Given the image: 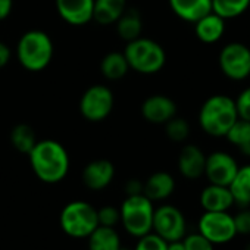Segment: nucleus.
<instances>
[{
    "mask_svg": "<svg viewBox=\"0 0 250 250\" xmlns=\"http://www.w3.org/2000/svg\"><path fill=\"white\" fill-rule=\"evenodd\" d=\"M235 159L227 152H212L206 156L205 174L210 184L228 187L238 171Z\"/></svg>",
    "mask_w": 250,
    "mask_h": 250,
    "instance_id": "11",
    "label": "nucleus"
},
{
    "mask_svg": "<svg viewBox=\"0 0 250 250\" xmlns=\"http://www.w3.org/2000/svg\"><path fill=\"white\" fill-rule=\"evenodd\" d=\"M17 58L25 69L33 72L43 71L53 58L50 36L40 30L27 31L18 42Z\"/></svg>",
    "mask_w": 250,
    "mask_h": 250,
    "instance_id": "3",
    "label": "nucleus"
},
{
    "mask_svg": "<svg viewBox=\"0 0 250 250\" xmlns=\"http://www.w3.org/2000/svg\"><path fill=\"white\" fill-rule=\"evenodd\" d=\"M11 56H12V52H11V47L5 43L0 42V69L5 68L9 61H11Z\"/></svg>",
    "mask_w": 250,
    "mask_h": 250,
    "instance_id": "35",
    "label": "nucleus"
},
{
    "mask_svg": "<svg viewBox=\"0 0 250 250\" xmlns=\"http://www.w3.org/2000/svg\"><path fill=\"white\" fill-rule=\"evenodd\" d=\"M165 133L172 142H184L190 136V125L184 118L175 115L165 124Z\"/></svg>",
    "mask_w": 250,
    "mask_h": 250,
    "instance_id": "28",
    "label": "nucleus"
},
{
    "mask_svg": "<svg viewBox=\"0 0 250 250\" xmlns=\"http://www.w3.org/2000/svg\"><path fill=\"white\" fill-rule=\"evenodd\" d=\"M14 8V0H0V21L6 20Z\"/></svg>",
    "mask_w": 250,
    "mask_h": 250,
    "instance_id": "36",
    "label": "nucleus"
},
{
    "mask_svg": "<svg viewBox=\"0 0 250 250\" xmlns=\"http://www.w3.org/2000/svg\"><path fill=\"white\" fill-rule=\"evenodd\" d=\"M125 193H127V196L143 194V183L139 180H130L125 184Z\"/></svg>",
    "mask_w": 250,
    "mask_h": 250,
    "instance_id": "34",
    "label": "nucleus"
},
{
    "mask_svg": "<svg viewBox=\"0 0 250 250\" xmlns=\"http://www.w3.org/2000/svg\"><path fill=\"white\" fill-rule=\"evenodd\" d=\"M97 221H99V225L115 228V225L121 221L119 209L115 206H110V205L97 209Z\"/></svg>",
    "mask_w": 250,
    "mask_h": 250,
    "instance_id": "30",
    "label": "nucleus"
},
{
    "mask_svg": "<svg viewBox=\"0 0 250 250\" xmlns=\"http://www.w3.org/2000/svg\"><path fill=\"white\" fill-rule=\"evenodd\" d=\"M167 250H186V247H184L183 240H178V241H169L167 246Z\"/></svg>",
    "mask_w": 250,
    "mask_h": 250,
    "instance_id": "37",
    "label": "nucleus"
},
{
    "mask_svg": "<svg viewBox=\"0 0 250 250\" xmlns=\"http://www.w3.org/2000/svg\"><path fill=\"white\" fill-rule=\"evenodd\" d=\"M87 250H119L121 237L113 227L99 225L88 237Z\"/></svg>",
    "mask_w": 250,
    "mask_h": 250,
    "instance_id": "23",
    "label": "nucleus"
},
{
    "mask_svg": "<svg viewBox=\"0 0 250 250\" xmlns=\"http://www.w3.org/2000/svg\"><path fill=\"white\" fill-rule=\"evenodd\" d=\"M196 37L206 44H213L221 40L225 33V20L210 12L194 22Z\"/></svg>",
    "mask_w": 250,
    "mask_h": 250,
    "instance_id": "19",
    "label": "nucleus"
},
{
    "mask_svg": "<svg viewBox=\"0 0 250 250\" xmlns=\"http://www.w3.org/2000/svg\"><path fill=\"white\" fill-rule=\"evenodd\" d=\"M225 139L243 155L250 158V121L238 118L225 134Z\"/></svg>",
    "mask_w": 250,
    "mask_h": 250,
    "instance_id": "25",
    "label": "nucleus"
},
{
    "mask_svg": "<svg viewBox=\"0 0 250 250\" xmlns=\"http://www.w3.org/2000/svg\"><path fill=\"white\" fill-rule=\"evenodd\" d=\"M30 165L39 180L47 184L62 181L69 169L66 149L56 140H39L28 153Z\"/></svg>",
    "mask_w": 250,
    "mask_h": 250,
    "instance_id": "1",
    "label": "nucleus"
},
{
    "mask_svg": "<svg viewBox=\"0 0 250 250\" xmlns=\"http://www.w3.org/2000/svg\"><path fill=\"white\" fill-rule=\"evenodd\" d=\"M115 24H116V31L119 37L127 43L142 37L143 21L137 9H125Z\"/></svg>",
    "mask_w": 250,
    "mask_h": 250,
    "instance_id": "21",
    "label": "nucleus"
},
{
    "mask_svg": "<svg viewBox=\"0 0 250 250\" xmlns=\"http://www.w3.org/2000/svg\"><path fill=\"white\" fill-rule=\"evenodd\" d=\"M219 68L222 74L234 81L250 77V49L238 42L225 44L219 52Z\"/></svg>",
    "mask_w": 250,
    "mask_h": 250,
    "instance_id": "7",
    "label": "nucleus"
},
{
    "mask_svg": "<svg viewBox=\"0 0 250 250\" xmlns=\"http://www.w3.org/2000/svg\"><path fill=\"white\" fill-rule=\"evenodd\" d=\"M232 218H234V227H235L237 234L249 235L250 234V209L243 208V210H240Z\"/></svg>",
    "mask_w": 250,
    "mask_h": 250,
    "instance_id": "33",
    "label": "nucleus"
},
{
    "mask_svg": "<svg viewBox=\"0 0 250 250\" xmlns=\"http://www.w3.org/2000/svg\"><path fill=\"white\" fill-rule=\"evenodd\" d=\"M34 130L27 124H18L11 131V143L21 153H30L37 143Z\"/></svg>",
    "mask_w": 250,
    "mask_h": 250,
    "instance_id": "26",
    "label": "nucleus"
},
{
    "mask_svg": "<svg viewBox=\"0 0 250 250\" xmlns=\"http://www.w3.org/2000/svg\"><path fill=\"white\" fill-rule=\"evenodd\" d=\"M113 109V94L106 85L88 87L80 100V112L90 122L106 119Z\"/></svg>",
    "mask_w": 250,
    "mask_h": 250,
    "instance_id": "8",
    "label": "nucleus"
},
{
    "mask_svg": "<svg viewBox=\"0 0 250 250\" xmlns=\"http://www.w3.org/2000/svg\"><path fill=\"white\" fill-rule=\"evenodd\" d=\"M167 246H168V241H165L156 232L150 231L139 237V241L134 250H167Z\"/></svg>",
    "mask_w": 250,
    "mask_h": 250,
    "instance_id": "29",
    "label": "nucleus"
},
{
    "mask_svg": "<svg viewBox=\"0 0 250 250\" xmlns=\"http://www.w3.org/2000/svg\"><path fill=\"white\" fill-rule=\"evenodd\" d=\"M238 119L234 99L225 94L210 96L200 107V128L212 137H225L232 124Z\"/></svg>",
    "mask_w": 250,
    "mask_h": 250,
    "instance_id": "2",
    "label": "nucleus"
},
{
    "mask_svg": "<svg viewBox=\"0 0 250 250\" xmlns=\"http://www.w3.org/2000/svg\"><path fill=\"white\" fill-rule=\"evenodd\" d=\"M200 205L205 212H227L234 205V199L228 187L209 184L200 193Z\"/></svg>",
    "mask_w": 250,
    "mask_h": 250,
    "instance_id": "16",
    "label": "nucleus"
},
{
    "mask_svg": "<svg viewBox=\"0 0 250 250\" xmlns=\"http://www.w3.org/2000/svg\"><path fill=\"white\" fill-rule=\"evenodd\" d=\"M228 188L232 194L234 205H238L240 208L250 206V165L238 168Z\"/></svg>",
    "mask_w": 250,
    "mask_h": 250,
    "instance_id": "22",
    "label": "nucleus"
},
{
    "mask_svg": "<svg viewBox=\"0 0 250 250\" xmlns=\"http://www.w3.org/2000/svg\"><path fill=\"white\" fill-rule=\"evenodd\" d=\"M142 113L150 124H167L177 115V104L165 94H153L143 102Z\"/></svg>",
    "mask_w": 250,
    "mask_h": 250,
    "instance_id": "13",
    "label": "nucleus"
},
{
    "mask_svg": "<svg viewBox=\"0 0 250 250\" xmlns=\"http://www.w3.org/2000/svg\"><path fill=\"white\" fill-rule=\"evenodd\" d=\"M119 250H128V249H122V247H121V249H119Z\"/></svg>",
    "mask_w": 250,
    "mask_h": 250,
    "instance_id": "39",
    "label": "nucleus"
},
{
    "mask_svg": "<svg viewBox=\"0 0 250 250\" xmlns=\"http://www.w3.org/2000/svg\"><path fill=\"white\" fill-rule=\"evenodd\" d=\"M246 250H250V244H249V246L246 247Z\"/></svg>",
    "mask_w": 250,
    "mask_h": 250,
    "instance_id": "38",
    "label": "nucleus"
},
{
    "mask_svg": "<svg viewBox=\"0 0 250 250\" xmlns=\"http://www.w3.org/2000/svg\"><path fill=\"white\" fill-rule=\"evenodd\" d=\"M183 243H184L186 250H213V246H215L200 232L184 235Z\"/></svg>",
    "mask_w": 250,
    "mask_h": 250,
    "instance_id": "31",
    "label": "nucleus"
},
{
    "mask_svg": "<svg viewBox=\"0 0 250 250\" xmlns=\"http://www.w3.org/2000/svg\"><path fill=\"white\" fill-rule=\"evenodd\" d=\"M175 190V180L171 174L159 171L152 174L143 183V194L152 202H161L168 199Z\"/></svg>",
    "mask_w": 250,
    "mask_h": 250,
    "instance_id": "17",
    "label": "nucleus"
},
{
    "mask_svg": "<svg viewBox=\"0 0 250 250\" xmlns=\"http://www.w3.org/2000/svg\"><path fill=\"white\" fill-rule=\"evenodd\" d=\"M249 6L250 0H212V12L225 21L241 17Z\"/></svg>",
    "mask_w": 250,
    "mask_h": 250,
    "instance_id": "27",
    "label": "nucleus"
},
{
    "mask_svg": "<svg viewBox=\"0 0 250 250\" xmlns=\"http://www.w3.org/2000/svg\"><path fill=\"white\" fill-rule=\"evenodd\" d=\"M59 17L71 25H84L93 20L94 0H55Z\"/></svg>",
    "mask_w": 250,
    "mask_h": 250,
    "instance_id": "12",
    "label": "nucleus"
},
{
    "mask_svg": "<svg viewBox=\"0 0 250 250\" xmlns=\"http://www.w3.org/2000/svg\"><path fill=\"white\" fill-rule=\"evenodd\" d=\"M186 218L183 212L172 205H162L155 209L152 231L165 241H178L186 235Z\"/></svg>",
    "mask_w": 250,
    "mask_h": 250,
    "instance_id": "9",
    "label": "nucleus"
},
{
    "mask_svg": "<svg viewBox=\"0 0 250 250\" xmlns=\"http://www.w3.org/2000/svg\"><path fill=\"white\" fill-rule=\"evenodd\" d=\"M235 102V107H237V113L238 118L250 121V87L244 88L237 99H234Z\"/></svg>",
    "mask_w": 250,
    "mask_h": 250,
    "instance_id": "32",
    "label": "nucleus"
},
{
    "mask_svg": "<svg viewBox=\"0 0 250 250\" xmlns=\"http://www.w3.org/2000/svg\"><path fill=\"white\" fill-rule=\"evenodd\" d=\"M153 213V202L145 194L127 196L119 208V222L130 235L139 238L152 231Z\"/></svg>",
    "mask_w": 250,
    "mask_h": 250,
    "instance_id": "5",
    "label": "nucleus"
},
{
    "mask_svg": "<svg viewBox=\"0 0 250 250\" xmlns=\"http://www.w3.org/2000/svg\"><path fill=\"white\" fill-rule=\"evenodd\" d=\"M199 232L213 244H225L235 235L234 218L227 212H205L199 219Z\"/></svg>",
    "mask_w": 250,
    "mask_h": 250,
    "instance_id": "10",
    "label": "nucleus"
},
{
    "mask_svg": "<svg viewBox=\"0 0 250 250\" xmlns=\"http://www.w3.org/2000/svg\"><path fill=\"white\" fill-rule=\"evenodd\" d=\"M115 177V168L110 161L96 159L83 169V183L87 188L99 191L106 188Z\"/></svg>",
    "mask_w": 250,
    "mask_h": 250,
    "instance_id": "14",
    "label": "nucleus"
},
{
    "mask_svg": "<svg viewBox=\"0 0 250 250\" xmlns=\"http://www.w3.org/2000/svg\"><path fill=\"white\" fill-rule=\"evenodd\" d=\"M61 228L72 238H87L97 227V209L83 200L68 203L61 212Z\"/></svg>",
    "mask_w": 250,
    "mask_h": 250,
    "instance_id": "6",
    "label": "nucleus"
},
{
    "mask_svg": "<svg viewBox=\"0 0 250 250\" xmlns=\"http://www.w3.org/2000/svg\"><path fill=\"white\" fill-rule=\"evenodd\" d=\"M127 62L131 69L136 72L152 75L159 72L167 62V53L164 47L155 40L139 37L133 42L127 43L124 50Z\"/></svg>",
    "mask_w": 250,
    "mask_h": 250,
    "instance_id": "4",
    "label": "nucleus"
},
{
    "mask_svg": "<svg viewBox=\"0 0 250 250\" xmlns=\"http://www.w3.org/2000/svg\"><path fill=\"white\" fill-rule=\"evenodd\" d=\"M127 9V0H94L93 20L100 25L115 24Z\"/></svg>",
    "mask_w": 250,
    "mask_h": 250,
    "instance_id": "20",
    "label": "nucleus"
},
{
    "mask_svg": "<svg viewBox=\"0 0 250 250\" xmlns=\"http://www.w3.org/2000/svg\"><path fill=\"white\" fill-rule=\"evenodd\" d=\"M128 69H130V65L127 62V58H125L124 53H119V52L107 53L102 59V63H100V71L103 77L112 81L124 78L127 75Z\"/></svg>",
    "mask_w": 250,
    "mask_h": 250,
    "instance_id": "24",
    "label": "nucleus"
},
{
    "mask_svg": "<svg viewBox=\"0 0 250 250\" xmlns=\"http://www.w3.org/2000/svg\"><path fill=\"white\" fill-rule=\"evenodd\" d=\"M172 12L187 22H196L212 12V0H169Z\"/></svg>",
    "mask_w": 250,
    "mask_h": 250,
    "instance_id": "18",
    "label": "nucleus"
},
{
    "mask_svg": "<svg viewBox=\"0 0 250 250\" xmlns=\"http://www.w3.org/2000/svg\"><path fill=\"white\" fill-rule=\"evenodd\" d=\"M206 155L203 150L194 145H187L181 149L178 156V169L180 174L188 180L200 178L205 174Z\"/></svg>",
    "mask_w": 250,
    "mask_h": 250,
    "instance_id": "15",
    "label": "nucleus"
}]
</instances>
